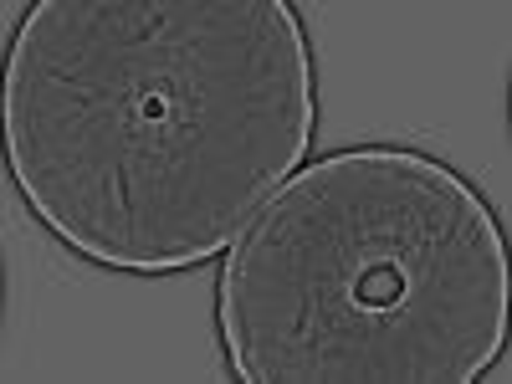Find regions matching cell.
<instances>
[{"instance_id": "cell-2", "label": "cell", "mask_w": 512, "mask_h": 384, "mask_svg": "<svg viewBox=\"0 0 512 384\" xmlns=\"http://www.w3.org/2000/svg\"><path fill=\"white\" fill-rule=\"evenodd\" d=\"M226 251L216 328L246 384H466L507 349L502 226L431 154H328Z\"/></svg>"}, {"instance_id": "cell-1", "label": "cell", "mask_w": 512, "mask_h": 384, "mask_svg": "<svg viewBox=\"0 0 512 384\" xmlns=\"http://www.w3.org/2000/svg\"><path fill=\"white\" fill-rule=\"evenodd\" d=\"M313 128V52L287 0H36L6 57L21 200L62 246L134 277L226 251Z\"/></svg>"}]
</instances>
